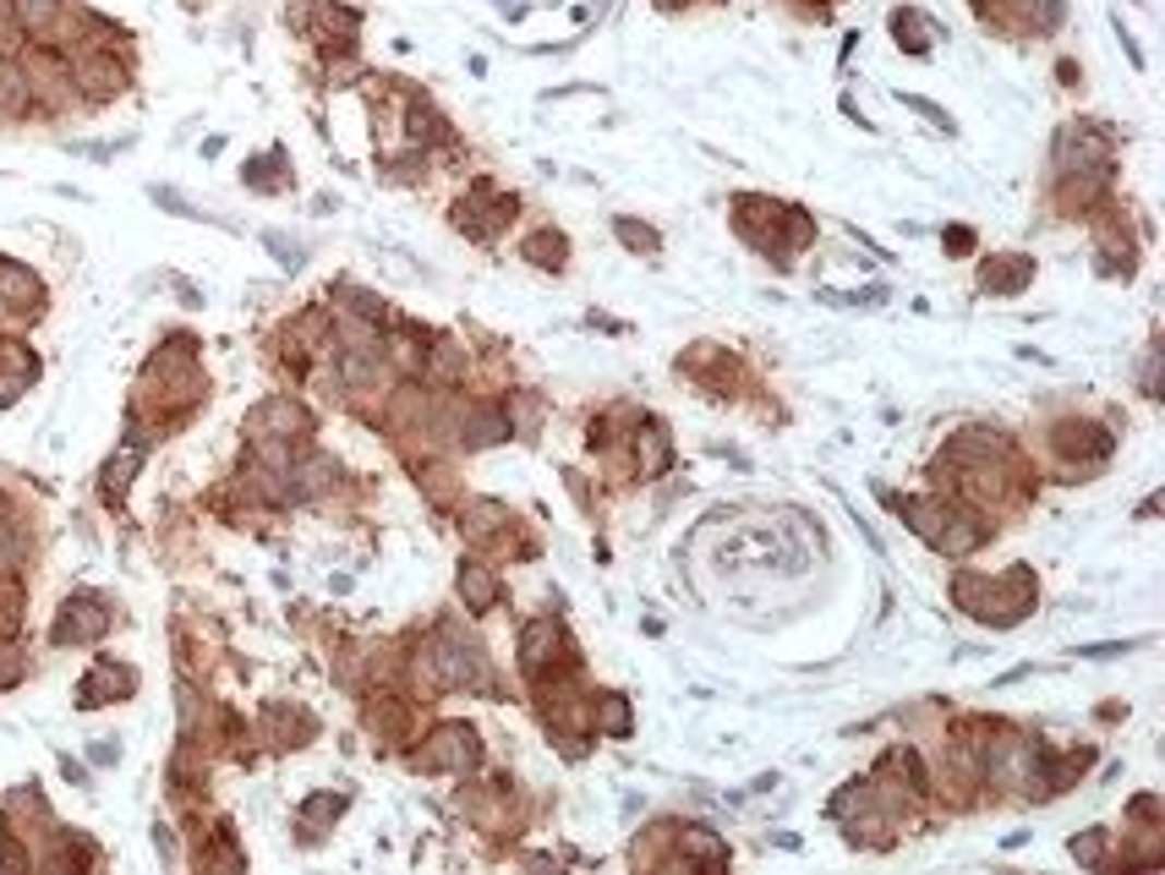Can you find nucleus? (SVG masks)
Segmentation results:
<instances>
[{
    "mask_svg": "<svg viewBox=\"0 0 1165 875\" xmlns=\"http://www.w3.org/2000/svg\"><path fill=\"white\" fill-rule=\"evenodd\" d=\"M898 510H903V520H909L930 548H941V553H974V548L985 542V526H980L974 515H963L958 504H941V499H903Z\"/></svg>",
    "mask_w": 1165,
    "mask_h": 875,
    "instance_id": "nucleus-1",
    "label": "nucleus"
},
{
    "mask_svg": "<svg viewBox=\"0 0 1165 875\" xmlns=\"http://www.w3.org/2000/svg\"><path fill=\"white\" fill-rule=\"evenodd\" d=\"M428 673H433V684H444V690H482V684H488L482 651L466 646V640L449 635V630L428 646Z\"/></svg>",
    "mask_w": 1165,
    "mask_h": 875,
    "instance_id": "nucleus-2",
    "label": "nucleus"
},
{
    "mask_svg": "<svg viewBox=\"0 0 1165 875\" xmlns=\"http://www.w3.org/2000/svg\"><path fill=\"white\" fill-rule=\"evenodd\" d=\"M477 760H482V744H477V733H471L466 722L433 728L428 750L417 755V766H428V771H471Z\"/></svg>",
    "mask_w": 1165,
    "mask_h": 875,
    "instance_id": "nucleus-3",
    "label": "nucleus"
},
{
    "mask_svg": "<svg viewBox=\"0 0 1165 875\" xmlns=\"http://www.w3.org/2000/svg\"><path fill=\"white\" fill-rule=\"evenodd\" d=\"M1056 159H1061V170L1072 176H1105V165H1110V148H1105V137H1094L1089 127H1067L1061 132V143H1056Z\"/></svg>",
    "mask_w": 1165,
    "mask_h": 875,
    "instance_id": "nucleus-4",
    "label": "nucleus"
},
{
    "mask_svg": "<svg viewBox=\"0 0 1165 875\" xmlns=\"http://www.w3.org/2000/svg\"><path fill=\"white\" fill-rule=\"evenodd\" d=\"M1056 450H1061V455H1078V460H1105V455H1110V438H1105V427L1061 421V427H1056Z\"/></svg>",
    "mask_w": 1165,
    "mask_h": 875,
    "instance_id": "nucleus-5",
    "label": "nucleus"
},
{
    "mask_svg": "<svg viewBox=\"0 0 1165 875\" xmlns=\"http://www.w3.org/2000/svg\"><path fill=\"white\" fill-rule=\"evenodd\" d=\"M559 624L553 619H537V624H526V635H520V668L526 673H542L548 662H553V651H559Z\"/></svg>",
    "mask_w": 1165,
    "mask_h": 875,
    "instance_id": "nucleus-6",
    "label": "nucleus"
},
{
    "mask_svg": "<svg viewBox=\"0 0 1165 875\" xmlns=\"http://www.w3.org/2000/svg\"><path fill=\"white\" fill-rule=\"evenodd\" d=\"M460 432H466L471 450H488V444H499V438H509V421L493 405H471V416H460Z\"/></svg>",
    "mask_w": 1165,
    "mask_h": 875,
    "instance_id": "nucleus-7",
    "label": "nucleus"
},
{
    "mask_svg": "<svg viewBox=\"0 0 1165 875\" xmlns=\"http://www.w3.org/2000/svg\"><path fill=\"white\" fill-rule=\"evenodd\" d=\"M105 613H99V602H67V619H61V630H56V640H94V635H105Z\"/></svg>",
    "mask_w": 1165,
    "mask_h": 875,
    "instance_id": "nucleus-8",
    "label": "nucleus"
},
{
    "mask_svg": "<svg viewBox=\"0 0 1165 875\" xmlns=\"http://www.w3.org/2000/svg\"><path fill=\"white\" fill-rule=\"evenodd\" d=\"M1034 279V263L1029 257H996V268H985V290H996V296H1012V290H1023Z\"/></svg>",
    "mask_w": 1165,
    "mask_h": 875,
    "instance_id": "nucleus-9",
    "label": "nucleus"
},
{
    "mask_svg": "<svg viewBox=\"0 0 1165 875\" xmlns=\"http://www.w3.org/2000/svg\"><path fill=\"white\" fill-rule=\"evenodd\" d=\"M460 597H466V608L488 613V608L499 602V580H493L482 564H466V570H460Z\"/></svg>",
    "mask_w": 1165,
    "mask_h": 875,
    "instance_id": "nucleus-10",
    "label": "nucleus"
},
{
    "mask_svg": "<svg viewBox=\"0 0 1165 875\" xmlns=\"http://www.w3.org/2000/svg\"><path fill=\"white\" fill-rule=\"evenodd\" d=\"M466 526H471L477 542H488V537H499V526H509V510H504L499 499H477V504L466 510Z\"/></svg>",
    "mask_w": 1165,
    "mask_h": 875,
    "instance_id": "nucleus-11",
    "label": "nucleus"
},
{
    "mask_svg": "<svg viewBox=\"0 0 1165 875\" xmlns=\"http://www.w3.org/2000/svg\"><path fill=\"white\" fill-rule=\"evenodd\" d=\"M892 34H898V39H909V50H914V56H925V50L936 45V28H930L920 12H892Z\"/></svg>",
    "mask_w": 1165,
    "mask_h": 875,
    "instance_id": "nucleus-12",
    "label": "nucleus"
},
{
    "mask_svg": "<svg viewBox=\"0 0 1165 875\" xmlns=\"http://www.w3.org/2000/svg\"><path fill=\"white\" fill-rule=\"evenodd\" d=\"M678 848L689 853V859H700V864H728V848L706 831V826H689V831H678Z\"/></svg>",
    "mask_w": 1165,
    "mask_h": 875,
    "instance_id": "nucleus-13",
    "label": "nucleus"
},
{
    "mask_svg": "<svg viewBox=\"0 0 1165 875\" xmlns=\"http://www.w3.org/2000/svg\"><path fill=\"white\" fill-rule=\"evenodd\" d=\"M526 263H542V268H559L564 263V236H553V230H537V236H526Z\"/></svg>",
    "mask_w": 1165,
    "mask_h": 875,
    "instance_id": "nucleus-14",
    "label": "nucleus"
},
{
    "mask_svg": "<svg viewBox=\"0 0 1165 875\" xmlns=\"http://www.w3.org/2000/svg\"><path fill=\"white\" fill-rule=\"evenodd\" d=\"M591 717H597L602 733H629V706H624V695H597Z\"/></svg>",
    "mask_w": 1165,
    "mask_h": 875,
    "instance_id": "nucleus-15",
    "label": "nucleus"
},
{
    "mask_svg": "<svg viewBox=\"0 0 1165 875\" xmlns=\"http://www.w3.org/2000/svg\"><path fill=\"white\" fill-rule=\"evenodd\" d=\"M257 427H285V432H301V427H307V416H301V405H290V399H274V405H263V410H257Z\"/></svg>",
    "mask_w": 1165,
    "mask_h": 875,
    "instance_id": "nucleus-16",
    "label": "nucleus"
},
{
    "mask_svg": "<svg viewBox=\"0 0 1165 875\" xmlns=\"http://www.w3.org/2000/svg\"><path fill=\"white\" fill-rule=\"evenodd\" d=\"M105 690H132V673H116V668H99L88 684H83V706H105Z\"/></svg>",
    "mask_w": 1165,
    "mask_h": 875,
    "instance_id": "nucleus-17",
    "label": "nucleus"
},
{
    "mask_svg": "<svg viewBox=\"0 0 1165 875\" xmlns=\"http://www.w3.org/2000/svg\"><path fill=\"white\" fill-rule=\"evenodd\" d=\"M640 450H646V455H640V471H646V477H657V471L668 466V438H662V427H646Z\"/></svg>",
    "mask_w": 1165,
    "mask_h": 875,
    "instance_id": "nucleus-18",
    "label": "nucleus"
},
{
    "mask_svg": "<svg viewBox=\"0 0 1165 875\" xmlns=\"http://www.w3.org/2000/svg\"><path fill=\"white\" fill-rule=\"evenodd\" d=\"M0 296L34 301V296H39V285H34V274H23V268H7V263H0Z\"/></svg>",
    "mask_w": 1165,
    "mask_h": 875,
    "instance_id": "nucleus-19",
    "label": "nucleus"
},
{
    "mask_svg": "<svg viewBox=\"0 0 1165 875\" xmlns=\"http://www.w3.org/2000/svg\"><path fill=\"white\" fill-rule=\"evenodd\" d=\"M0 110H23V72L0 61Z\"/></svg>",
    "mask_w": 1165,
    "mask_h": 875,
    "instance_id": "nucleus-20",
    "label": "nucleus"
},
{
    "mask_svg": "<svg viewBox=\"0 0 1165 875\" xmlns=\"http://www.w3.org/2000/svg\"><path fill=\"white\" fill-rule=\"evenodd\" d=\"M83 77L94 83V94H116V88H121V72H116L110 61H88V67H83Z\"/></svg>",
    "mask_w": 1165,
    "mask_h": 875,
    "instance_id": "nucleus-21",
    "label": "nucleus"
},
{
    "mask_svg": "<svg viewBox=\"0 0 1165 875\" xmlns=\"http://www.w3.org/2000/svg\"><path fill=\"white\" fill-rule=\"evenodd\" d=\"M618 236H624V247H635V252H657V247H662L651 230H640V225H629V219H618Z\"/></svg>",
    "mask_w": 1165,
    "mask_h": 875,
    "instance_id": "nucleus-22",
    "label": "nucleus"
},
{
    "mask_svg": "<svg viewBox=\"0 0 1165 875\" xmlns=\"http://www.w3.org/2000/svg\"><path fill=\"white\" fill-rule=\"evenodd\" d=\"M909 105H914V110H920V116H925V121H936V127H941V132H952V121H947V110H936V105H930V99H909Z\"/></svg>",
    "mask_w": 1165,
    "mask_h": 875,
    "instance_id": "nucleus-23",
    "label": "nucleus"
},
{
    "mask_svg": "<svg viewBox=\"0 0 1165 875\" xmlns=\"http://www.w3.org/2000/svg\"><path fill=\"white\" fill-rule=\"evenodd\" d=\"M1072 853H1078L1083 864H1100V831H1094V837H1083V842H1072Z\"/></svg>",
    "mask_w": 1165,
    "mask_h": 875,
    "instance_id": "nucleus-24",
    "label": "nucleus"
},
{
    "mask_svg": "<svg viewBox=\"0 0 1165 875\" xmlns=\"http://www.w3.org/2000/svg\"><path fill=\"white\" fill-rule=\"evenodd\" d=\"M662 7H684V0H662Z\"/></svg>",
    "mask_w": 1165,
    "mask_h": 875,
    "instance_id": "nucleus-25",
    "label": "nucleus"
}]
</instances>
